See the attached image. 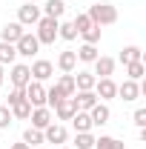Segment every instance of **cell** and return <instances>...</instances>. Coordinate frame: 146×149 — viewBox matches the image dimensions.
I'll return each instance as SVG.
<instances>
[{
	"label": "cell",
	"mask_w": 146,
	"mask_h": 149,
	"mask_svg": "<svg viewBox=\"0 0 146 149\" xmlns=\"http://www.w3.org/2000/svg\"><path fill=\"white\" fill-rule=\"evenodd\" d=\"M72 26L77 29V35H80V32H86V29L92 26V20H89V15H77V17L72 20Z\"/></svg>",
	"instance_id": "1f68e13d"
},
{
	"label": "cell",
	"mask_w": 146,
	"mask_h": 149,
	"mask_svg": "<svg viewBox=\"0 0 146 149\" xmlns=\"http://www.w3.org/2000/svg\"><path fill=\"white\" fill-rule=\"evenodd\" d=\"M3 80H6V66H0V86H3Z\"/></svg>",
	"instance_id": "8d00e7d4"
},
{
	"label": "cell",
	"mask_w": 146,
	"mask_h": 149,
	"mask_svg": "<svg viewBox=\"0 0 146 149\" xmlns=\"http://www.w3.org/2000/svg\"><path fill=\"white\" fill-rule=\"evenodd\" d=\"M55 86H57V89H60L63 95H66V97H72V95L77 92V89H74V74H66V72L57 77V83H55Z\"/></svg>",
	"instance_id": "44dd1931"
},
{
	"label": "cell",
	"mask_w": 146,
	"mask_h": 149,
	"mask_svg": "<svg viewBox=\"0 0 146 149\" xmlns=\"http://www.w3.org/2000/svg\"><path fill=\"white\" fill-rule=\"evenodd\" d=\"M132 120H135V126H138V129H143V126H146V109H135Z\"/></svg>",
	"instance_id": "e575fe53"
},
{
	"label": "cell",
	"mask_w": 146,
	"mask_h": 149,
	"mask_svg": "<svg viewBox=\"0 0 146 149\" xmlns=\"http://www.w3.org/2000/svg\"><path fill=\"white\" fill-rule=\"evenodd\" d=\"M66 138H69V132H66V126L63 123H49L46 129H43V141L46 143H66Z\"/></svg>",
	"instance_id": "ba28073f"
},
{
	"label": "cell",
	"mask_w": 146,
	"mask_h": 149,
	"mask_svg": "<svg viewBox=\"0 0 146 149\" xmlns=\"http://www.w3.org/2000/svg\"><path fill=\"white\" fill-rule=\"evenodd\" d=\"M57 23H60V20H55V17H40L35 23V26H37L35 37H37L40 46H52V43L57 40Z\"/></svg>",
	"instance_id": "7a4b0ae2"
},
{
	"label": "cell",
	"mask_w": 146,
	"mask_h": 149,
	"mask_svg": "<svg viewBox=\"0 0 146 149\" xmlns=\"http://www.w3.org/2000/svg\"><path fill=\"white\" fill-rule=\"evenodd\" d=\"M72 149H95V135L92 132H77Z\"/></svg>",
	"instance_id": "4316f807"
},
{
	"label": "cell",
	"mask_w": 146,
	"mask_h": 149,
	"mask_svg": "<svg viewBox=\"0 0 146 149\" xmlns=\"http://www.w3.org/2000/svg\"><path fill=\"white\" fill-rule=\"evenodd\" d=\"M20 100H26V95H23V89H12V92H9V100H6V106L12 109L15 103H20Z\"/></svg>",
	"instance_id": "836d02e7"
},
{
	"label": "cell",
	"mask_w": 146,
	"mask_h": 149,
	"mask_svg": "<svg viewBox=\"0 0 146 149\" xmlns=\"http://www.w3.org/2000/svg\"><path fill=\"white\" fill-rule=\"evenodd\" d=\"M74 66H77V55H74V52H60V55H57V69H60V72L72 74Z\"/></svg>",
	"instance_id": "d6986e66"
},
{
	"label": "cell",
	"mask_w": 146,
	"mask_h": 149,
	"mask_svg": "<svg viewBox=\"0 0 146 149\" xmlns=\"http://www.w3.org/2000/svg\"><path fill=\"white\" fill-rule=\"evenodd\" d=\"M57 37H63V40H74V37H77V29L72 26V20L57 23Z\"/></svg>",
	"instance_id": "f546056e"
},
{
	"label": "cell",
	"mask_w": 146,
	"mask_h": 149,
	"mask_svg": "<svg viewBox=\"0 0 146 149\" xmlns=\"http://www.w3.org/2000/svg\"><path fill=\"white\" fill-rule=\"evenodd\" d=\"M23 32H26V29L20 26L17 20H15V23H6V26L0 29V40H3V43H12V46H15V43L20 40V35H23Z\"/></svg>",
	"instance_id": "4fadbf2b"
},
{
	"label": "cell",
	"mask_w": 146,
	"mask_h": 149,
	"mask_svg": "<svg viewBox=\"0 0 146 149\" xmlns=\"http://www.w3.org/2000/svg\"><path fill=\"white\" fill-rule=\"evenodd\" d=\"M15 60H17V49L12 43H3L0 40V66H12Z\"/></svg>",
	"instance_id": "ffe728a7"
},
{
	"label": "cell",
	"mask_w": 146,
	"mask_h": 149,
	"mask_svg": "<svg viewBox=\"0 0 146 149\" xmlns=\"http://www.w3.org/2000/svg\"><path fill=\"white\" fill-rule=\"evenodd\" d=\"M74 55H77V60H83V63H95L100 52H97V46H92V43H83V46H80Z\"/></svg>",
	"instance_id": "7402d4cb"
},
{
	"label": "cell",
	"mask_w": 146,
	"mask_h": 149,
	"mask_svg": "<svg viewBox=\"0 0 146 149\" xmlns=\"http://www.w3.org/2000/svg\"><path fill=\"white\" fill-rule=\"evenodd\" d=\"M63 12H66V3L63 0H46V6H43V17H55V20H60L63 17Z\"/></svg>",
	"instance_id": "e0dca14e"
},
{
	"label": "cell",
	"mask_w": 146,
	"mask_h": 149,
	"mask_svg": "<svg viewBox=\"0 0 146 149\" xmlns=\"http://www.w3.org/2000/svg\"><path fill=\"white\" fill-rule=\"evenodd\" d=\"M135 60H143V52H140V46H123V52H120V63L126 66V63H135Z\"/></svg>",
	"instance_id": "603a6c76"
},
{
	"label": "cell",
	"mask_w": 146,
	"mask_h": 149,
	"mask_svg": "<svg viewBox=\"0 0 146 149\" xmlns=\"http://www.w3.org/2000/svg\"><path fill=\"white\" fill-rule=\"evenodd\" d=\"M80 35H83V43L97 46V43H100V26H95V23H92L89 29H86V32H80Z\"/></svg>",
	"instance_id": "4dcf8cb0"
},
{
	"label": "cell",
	"mask_w": 146,
	"mask_h": 149,
	"mask_svg": "<svg viewBox=\"0 0 146 149\" xmlns=\"http://www.w3.org/2000/svg\"><path fill=\"white\" fill-rule=\"evenodd\" d=\"M74 106H77V112H89L95 103H97V95L95 92H74Z\"/></svg>",
	"instance_id": "2e32d148"
},
{
	"label": "cell",
	"mask_w": 146,
	"mask_h": 149,
	"mask_svg": "<svg viewBox=\"0 0 146 149\" xmlns=\"http://www.w3.org/2000/svg\"><path fill=\"white\" fill-rule=\"evenodd\" d=\"M12 120H15V118H12V109H9V106H0V129H9Z\"/></svg>",
	"instance_id": "d6a6232c"
},
{
	"label": "cell",
	"mask_w": 146,
	"mask_h": 149,
	"mask_svg": "<svg viewBox=\"0 0 146 149\" xmlns=\"http://www.w3.org/2000/svg\"><path fill=\"white\" fill-rule=\"evenodd\" d=\"M95 149H126V146H123V141H117V138L100 135V138H95Z\"/></svg>",
	"instance_id": "d4e9b609"
},
{
	"label": "cell",
	"mask_w": 146,
	"mask_h": 149,
	"mask_svg": "<svg viewBox=\"0 0 146 149\" xmlns=\"http://www.w3.org/2000/svg\"><path fill=\"white\" fill-rule=\"evenodd\" d=\"M23 143H29V146H40V143H46V141H43V132L35 129V126H29V129L23 132Z\"/></svg>",
	"instance_id": "83f0119b"
},
{
	"label": "cell",
	"mask_w": 146,
	"mask_h": 149,
	"mask_svg": "<svg viewBox=\"0 0 146 149\" xmlns=\"http://www.w3.org/2000/svg\"><path fill=\"white\" fill-rule=\"evenodd\" d=\"M9 80H12L15 89H26V86L32 83V72H29V66H26V63H12V69H9Z\"/></svg>",
	"instance_id": "3957f363"
},
{
	"label": "cell",
	"mask_w": 146,
	"mask_h": 149,
	"mask_svg": "<svg viewBox=\"0 0 146 149\" xmlns=\"http://www.w3.org/2000/svg\"><path fill=\"white\" fill-rule=\"evenodd\" d=\"M29 115H32V103L29 100H20V103L12 106V118H17V120H26Z\"/></svg>",
	"instance_id": "f1b7e54d"
},
{
	"label": "cell",
	"mask_w": 146,
	"mask_h": 149,
	"mask_svg": "<svg viewBox=\"0 0 146 149\" xmlns=\"http://www.w3.org/2000/svg\"><path fill=\"white\" fill-rule=\"evenodd\" d=\"M29 72H32V80H49L52 74H55V66H52V60H35L32 66H29Z\"/></svg>",
	"instance_id": "9c48e42d"
},
{
	"label": "cell",
	"mask_w": 146,
	"mask_h": 149,
	"mask_svg": "<svg viewBox=\"0 0 146 149\" xmlns=\"http://www.w3.org/2000/svg\"><path fill=\"white\" fill-rule=\"evenodd\" d=\"M117 97H123L126 103H132V100H138L140 97V86H138V80H123L120 86H117Z\"/></svg>",
	"instance_id": "7c38bea8"
},
{
	"label": "cell",
	"mask_w": 146,
	"mask_h": 149,
	"mask_svg": "<svg viewBox=\"0 0 146 149\" xmlns=\"http://www.w3.org/2000/svg\"><path fill=\"white\" fill-rule=\"evenodd\" d=\"M112 72H115V57H106V55H97V60H95V77H112Z\"/></svg>",
	"instance_id": "5bb4252c"
},
{
	"label": "cell",
	"mask_w": 146,
	"mask_h": 149,
	"mask_svg": "<svg viewBox=\"0 0 146 149\" xmlns=\"http://www.w3.org/2000/svg\"><path fill=\"white\" fill-rule=\"evenodd\" d=\"M23 95H26V100L32 103V109H37V106H46V86H43L40 80H32V83L23 89Z\"/></svg>",
	"instance_id": "277c9868"
},
{
	"label": "cell",
	"mask_w": 146,
	"mask_h": 149,
	"mask_svg": "<svg viewBox=\"0 0 146 149\" xmlns=\"http://www.w3.org/2000/svg\"><path fill=\"white\" fill-rule=\"evenodd\" d=\"M40 17H43L40 15V6H35V3H23L17 9V23L20 26H35Z\"/></svg>",
	"instance_id": "52a82bcc"
},
{
	"label": "cell",
	"mask_w": 146,
	"mask_h": 149,
	"mask_svg": "<svg viewBox=\"0 0 146 149\" xmlns=\"http://www.w3.org/2000/svg\"><path fill=\"white\" fill-rule=\"evenodd\" d=\"M95 80H97V77L92 72H77L74 74V89H77V92H92V89H95Z\"/></svg>",
	"instance_id": "ac0fdd59"
},
{
	"label": "cell",
	"mask_w": 146,
	"mask_h": 149,
	"mask_svg": "<svg viewBox=\"0 0 146 149\" xmlns=\"http://www.w3.org/2000/svg\"><path fill=\"white\" fill-rule=\"evenodd\" d=\"M86 15H89V20L95 26H112L117 20V9L112 3H95V6H89Z\"/></svg>",
	"instance_id": "6da1fadb"
},
{
	"label": "cell",
	"mask_w": 146,
	"mask_h": 149,
	"mask_svg": "<svg viewBox=\"0 0 146 149\" xmlns=\"http://www.w3.org/2000/svg\"><path fill=\"white\" fill-rule=\"evenodd\" d=\"M89 118H92V126H106L109 118H112V112H109V106H106L103 100H97V103L89 109Z\"/></svg>",
	"instance_id": "30bf717a"
},
{
	"label": "cell",
	"mask_w": 146,
	"mask_h": 149,
	"mask_svg": "<svg viewBox=\"0 0 146 149\" xmlns=\"http://www.w3.org/2000/svg\"><path fill=\"white\" fill-rule=\"evenodd\" d=\"M60 149H72V146H60Z\"/></svg>",
	"instance_id": "74e56055"
},
{
	"label": "cell",
	"mask_w": 146,
	"mask_h": 149,
	"mask_svg": "<svg viewBox=\"0 0 146 149\" xmlns=\"http://www.w3.org/2000/svg\"><path fill=\"white\" fill-rule=\"evenodd\" d=\"M72 126H74V132H92V118H89V112H74Z\"/></svg>",
	"instance_id": "cb8c5ba5"
},
{
	"label": "cell",
	"mask_w": 146,
	"mask_h": 149,
	"mask_svg": "<svg viewBox=\"0 0 146 149\" xmlns=\"http://www.w3.org/2000/svg\"><path fill=\"white\" fill-rule=\"evenodd\" d=\"M92 92H95L100 100H103V103H106V100H112V97H117V83H115L112 77H97Z\"/></svg>",
	"instance_id": "5b68a950"
},
{
	"label": "cell",
	"mask_w": 146,
	"mask_h": 149,
	"mask_svg": "<svg viewBox=\"0 0 146 149\" xmlns=\"http://www.w3.org/2000/svg\"><path fill=\"white\" fill-rule=\"evenodd\" d=\"M9 149H32V146H29V143H23V141H20V143H12V146H9Z\"/></svg>",
	"instance_id": "d590c367"
},
{
	"label": "cell",
	"mask_w": 146,
	"mask_h": 149,
	"mask_svg": "<svg viewBox=\"0 0 146 149\" xmlns=\"http://www.w3.org/2000/svg\"><path fill=\"white\" fill-rule=\"evenodd\" d=\"M29 118H32V126H35V129H40V132H43L52 120H55L49 106H37V109H32V115H29Z\"/></svg>",
	"instance_id": "8fae6325"
},
{
	"label": "cell",
	"mask_w": 146,
	"mask_h": 149,
	"mask_svg": "<svg viewBox=\"0 0 146 149\" xmlns=\"http://www.w3.org/2000/svg\"><path fill=\"white\" fill-rule=\"evenodd\" d=\"M146 74V66H143V60H135V63H126V77L129 80H138L140 83V77Z\"/></svg>",
	"instance_id": "484cf974"
},
{
	"label": "cell",
	"mask_w": 146,
	"mask_h": 149,
	"mask_svg": "<svg viewBox=\"0 0 146 149\" xmlns=\"http://www.w3.org/2000/svg\"><path fill=\"white\" fill-rule=\"evenodd\" d=\"M15 49H17V55H20V57H35V55H37V49H40V43H37V37H35V35L23 32V35H20V40L15 43Z\"/></svg>",
	"instance_id": "8992f818"
},
{
	"label": "cell",
	"mask_w": 146,
	"mask_h": 149,
	"mask_svg": "<svg viewBox=\"0 0 146 149\" xmlns=\"http://www.w3.org/2000/svg\"><path fill=\"white\" fill-rule=\"evenodd\" d=\"M74 112H77V106H74V97H63L60 103H55V115H57V120H72Z\"/></svg>",
	"instance_id": "9a60e30c"
}]
</instances>
